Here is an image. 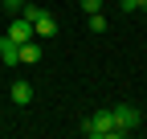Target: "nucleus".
I'll return each instance as SVG.
<instances>
[{
  "instance_id": "obj_1",
  "label": "nucleus",
  "mask_w": 147,
  "mask_h": 139,
  "mask_svg": "<svg viewBox=\"0 0 147 139\" xmlns=\"http://www.w3.org/2000/svg\"><path fill=\"white\" fill-rule=\"evenodd\" d=\"M82 135H90V139H119L115 135V119H110V107H102V111H94L82 123Z\"/></svg>"
},
{
  "instance_id": "obj_2",
  "label": "nucleus",
  "mask_w": 147,
  "mask_h": 139,
  "mask_svg": "<svg viewBox=\"0 0 147 139\" xmlns=\"http://www.w3.org/2000/svg\"><path fill=\"white\" fill-rule=\"evenodd\" d=\"M110 119H115V135L123 139V135H131V131L139 127V119H143V115L131 107V102H115V107H110Z\"/></svg>"
},
{
  "instance_id": "obj_3",
  "label": "nucleus",
  "mask_w": 147,
  "mask_h": 139,
  "mask_svg": "<svg viewBox=\"0 0 147 139\" xmlns=\"http://www.w3.org/2000/svg\"><path fill=\"white\" fill-rule=\"evenodd\" d=\"M16 57H21L25 65H37V61L45 57V49H41V41H37V37H29V41H21V53H16Z\"/></svg>"
},
{
  "instance_id": "obj_4",
  "label": "nucleus",
  "mask_w": 147,
  "mask_h": 139,
  "mask_svg": "<svg viewBox=\"0 0 147 139\" xmlns=\"http://www.w3.org/2000/svg\"><path fill=\"white\" fill-rule=\"evenodd\" d=\"M33 37H57V21L49 16V8H45V12L33 21Z\"/></svg>"
},
{
  "instance_id": "obj_5",
  "label": "nucleus",
  "mask_w": 147,
  "mask_h": 139,
  "mask_svg": "<svg viewBox=\"0 0 147 139\" xmlns=\"http://www.w3.org/2000/svg\"><path fill=\"white\" fill-rule=\"evenodd\" d=\"M4 37H8V41H16V45H21V41H29V37H33V25L25 21V16H16V21L8 25V33H4Z\"/></svg>"
},
{
  "instance_id": "obj_6",
  "label": "nucleus",
  "mask_w": 147,
  "mask_h": 139,
  "mask_svg": "<svg viewBox=\"0 0 147 139\" xmlns=\"http://www.w3.org/2000/svg\"><path fill=\"white\" fill-rule=\"evenodd\" d=\"M8 98L16 102V107H29V102H33V86L29 82H12V94Z\"/></svg>"
},
{
  "instance_id": "obj_7",
  "label": "nucleus",
  "mask_w": 147,
  "mask_h": 139,
  "mask_svg": "<svg viewBox=\"0 0 147 139\" xmlns=\"http://www.w3.org/2000/svg\"><path fill=\"white\" fill-rule=\"evenodd\" d=\"M16 53H21V45L8 41V37H0V57H4L8 65H21V57H16Z\"/></svg>"
},
{
  "instance_id": "obj_8",
  "label": "nucleus",
  "mask_w": 147,
  "mask_h": 139,
  "mask_svg": "<svg viewBox=\"0 0 147 139\" xmlns=\"http://www.w3.org/2000/svg\"><path fill=\"white\" fill-rule=\"evenodd\" d=\"M90 33H106V16L102 12H90Z\"/></svg>"
},
{
  "instance_id": "obj_9",
  "label": "nucleus",
  "mask_w": 147,
  "mask_h": 139,
  "mask_svg": "<svg viewBox=\"0 0 147 139\" xmlns=\"http://www.w3.org/2000/svg\"><path fill=\"white\" fill-rule=\"evenodd\" d=\"M82 12L90 16V12H102V0H82Z\"/></svg>"
},
{
  "instance_id": "obj_10",
  "label": "nucleus",
  "mask_w": 147,
  "mask_h": 139,
  "mask_svg": "<svg viewBox=\"0 0 147 139\" xmlns=\"http://www.w3.org/2000/svg\"><path fill=\"white\" fill-rule=\"evenodd\" d=\"M25 4H29V0H4V8H8V12H21Z\"/></svg>"
},
{
  "instance_id": "obj_11",
  "label": "nucleus",
  "mask_w": 147,
  "mask_h": 139,
  "mask_svg": "<svg viewBox=\"0 0 147 139\" xmlns=\"http://www.w3.org/2000/svg\"><path fill=\"white\" fill-rule=\"evenodd\" d=\"M139 12H147V0H143V4H139Z\"/></svg>"
}]
</instances>
